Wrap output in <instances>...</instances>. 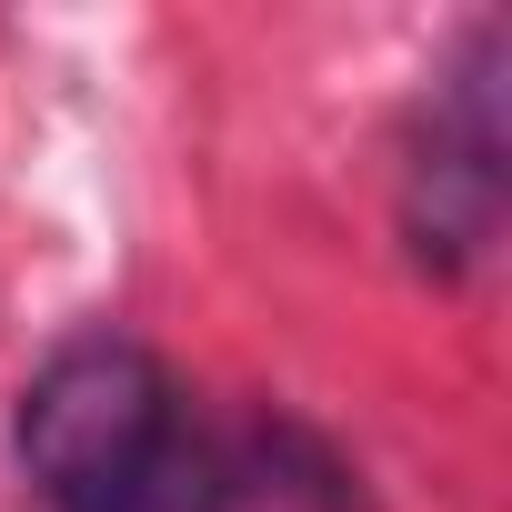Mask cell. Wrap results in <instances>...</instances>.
I'll return each instance as SVG.
<instances>
[{
    "label": "cell",
    "mask_w": 512,
    "mask_h": 512,
    "mask_svg": "<svg viewBox=\"0 0 512 512\" xmlns=\"http://www.w3.org/2000/svg\"><path fill=\"white\" fill-rule=\"evenodd\" d=\"M201 412L161 352L121 332L61 342L21 392V472L51 512H181Z\"/></svg>",
    "instance_id": "obj_1"
},
{
    "label": "cell",
    "mask_w": 512,
    "mask_h": 512,
    "mask_svg": "<svg viewBox=\"0 0 512 512\" xmlns=\"http://www.w3.org/2000/svg\"><path fill=\"white\" fill-rule=\"evenodd\" d=\"M502 81H512V31L472 21L452 41V61L422 91L412 121V161H402V241L412 262L462 282L482 251L502 241V201H512V131H502Z\"/></svg>",
    "instance_id": "obj_2"
},
{
    "label": "cell",
    "mask_w": 512,
    "mask_h": 512,
    "mask_svg": "<svg viewBox=\"0 0 512 512\" xmlns=\"http://www.w3.org/2000/svg\"><path fill=\"white\" fill-rule=\"evenodd\" d=\"M181 512H372L362 472L292 412H251V422H201L191 492Z\"/></svg>",
    "instance_id": "obj_3"
}]
</instances>
